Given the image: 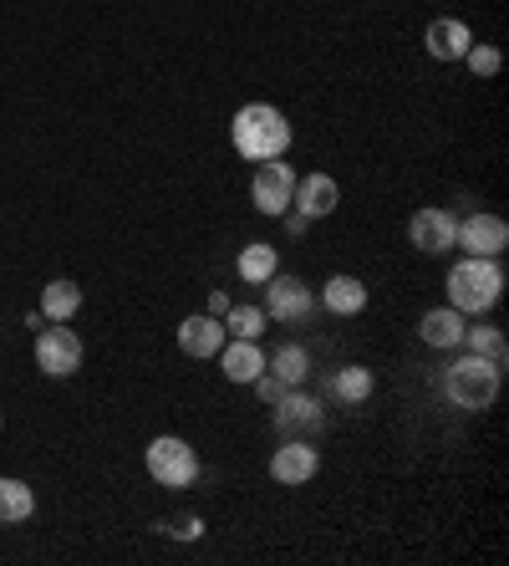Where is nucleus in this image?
I'll return each mask as SVG.
<instances>
[{
	"instance_id": "nucleus-1",
	"label": "nucleus",
	"mask_w": 509,
	"mask_h": 566,
	"mask_svg": "<svg viewBox=\"0 0 509 566\" xmlns=\"http://www.w3.org/2000/svg\"><path fill=\"white\" fill-rule=\"evenodd\" d=\"M230 144L240 158L250 164H271V158H286L290 148V118L275 103H245L230 123Z\"/></svg>"
},
{
	"instance_id": "nucleus-2",
	"label": "nucleus",
	"mask_w": 509,
	"mask_h": 566,
	"mask_svg": "<svg viewBox=\"0 0 509 566\" xmlns=\"http://www.w3.org/2000/svg\"><path fill=\"white\" fill-rule=\"evenodd\" d=\"M499 296H505V271H499V261L464 255V261L448 271V306H454V312L484 316L499 306Z\"/></svg>"
},
{
	"instance_id": "nucleus-3",
	"label": "nucleus",
	"mask_w": 509,
	"mask_h": 566,
	"mask_svg": "<svg viewBox=\"0 0 509 566\" xmlns=\"http://www.w3.org/2000/svg\"><path fill=\"white\" fill-rule=\"evenodd\" d=\"M499 382H505V368H495L489 357H454L444 373V394L454 409L464 413H484V409H495V398H499Z\"/></svg>"
},
{
	"instance_id": "nucleus-4",
	"label": "nucleus",
	"mask_w": 509,
	"mask_h": 566,
	"mask_svg": "<svg viewBox=\"0 0 509 566\" xmlns=\"http://www.w3.org/2000/svg\"><path fill=\"white\" fill-rule=\"evenodd\" d=\"M144 464L163 490H189L199 480V454H194V444H183L179 434H158L153 444L144 449Z\"/></svg>"
},
{
	"instance_id": "nucleus-5",
	"label": "nucleus",
	"mask_w": 509,
	"mask_h": 566,
	"mask_svg": "<svg viewBox=\"0 0 509 566\" xmlns=\"http://www.w3.org/2000/svg\"><path fill=\"white\" fill-rule=\"evenodd\" d=\"M265 316L280 322V327H300V322H311L316 316L311 286H306L300 276H280V271H275V276L265 281Z\"/></svg>"
},
{
	"instance_id": "nucleus-6",
	"label": "nucleus",
	"mask_w": 509,
	"mask_h": 566,
	"mask_svg": "<svg viewBox=\"0 0 509 566\" xmlns=\"http://www.w3.org/2000/svg\"><path fill=\"white\" fill-rule=\"evenodd\" d=\"M454 251H464V255H484V261H499V255L509 251V224H505V214L474 210L469 220H458V230H454Z\"/></svg>"
},
{
	"instance_id": "nucleus-7",
	"label": "nucleus",
	"mask_w": 509,
	"mask_h": 566,
	"mask_svg": "<svg viewBox=\"0 0 509 566\" xmlns=\"http://www.w3.org/2000/svg\"><path fill=\"white\" fill-rule=\"evenodd\" d=\"M36 368L46 378H72L82 368V337L66 322H46L36 332Z\"/></svg>"
},
{
	"instance_id": "nucleus-8",
	"label": "nucleus",
	"mask_w": 509,
	"mask_h": 566,
	"mask_svg": "<svg viewBox=\"0 0 509 566\" xmlns=\"http://www.w3.org/2000/svg\"><path fill=\"white\" fill-rule=\"evenodd\" d=\"M290 195H296V169L271 158V164H255V179H250V199L261 214H290Z\"/></svg>"
},
{
	"instance_id": "nucleus-9",
	"label": "nucleus",
	"mask_w": 509,
	"mask_h": 566,
	"mask_svg": "<svg viewBox=\"0 0 509 566\" xmlns=\"http://www.w3.org/2000/svg\"><path fill=\"white\" fill-rule=\"evenodd\" d=\"M316 470H321V449L306 444V439H296V434H290L286 444L271 454V480H275V485H290V490L311 485Z\"/></svg>"
},
{
	"instance_id": "nucleus-10",
	"label": "nucleus",
	"mask_w": 509,
	"mask_h": 566,
	"mask_svg": "<svg viewBox=\"0 0 509 566\" xmlns=\"http://www.w3.org/2000/svg\"><path fill=\"white\" fill-rule=\"evenodd\" d=\"M454 230L458 220L448 210H438V205H428V210H418L407 220V240H413L418 255H448L454 251Z\"/></svg>"
},
{
	"instance_id": "nucleus-11",
	"label": "nucleus",
	"mask_w": 509,
	"mask_h": 566,
	"mask_svg": "<svg viewBox=\"0 0 509 566\" xmlns=\"http://www.w3.org/2000/svg\"><path fill=\"white\" fill-rule=\"evenodd\" d=\"M337 205H341V185L331 174H306V179H296L290 210H296L300 220H327V214H337Z\"/></svg>"
},
{
	"instance_id": "nucleus-12",
	"label": "nucleus",
	"mask_w": 509,
	"mask_h": 566,
	"mask_svg": "<svg viewBox=\"0 0 509 566\" xmlns=\"http://www.w3.org/2000/svg\"><path fill=\"white\" fill-rule=\"evenodd\" d=\"M214 357H220V373H224V378H230V382H245V388L265 373V347L255 343V337H224V347Z\"/></svg>"
},
{
	"instance_id": "nucleus-13",
	"label": "nucleus",
	"mask_w": 509,
	"mask_h": 566,
	"mask_svg": "<svg viewBox=\"0 0 509 566\" xmlns=\"http://www.w3.org/2000/svg\"><path fill=\"white\" fill-rule=\"evenodd\" d=\"M423 46H428L433 62H464V52L474 46V31L458 21V15H438V21H428V31H423Z\"/></svg>"
},
{
	"instance_id": "nucleus-14",
	"label": "nucleus",
	"mask_w": 509,
	"mask_h": 566,
	"mask_svg": "<svg viewBox=\"0 0 509 566\" xmlns=\"http://www.w3.org/2000/svg\"><path fill=\"white\" fill-rule=\"evenodd\" d=\"M224 322L220 316H210V312H194V316H183L179 322V353L183 357H214L224 347Z\"/></svg>"
},
{
	"instance_id": "nucleus-15",
	"label": "nucleus",
	"mask_w": 509,
	"mask_h": 566,
	"mask_svg": "<svg viewBox=\"0 0 509 566\" xmlns=\"http://www.w3.org/2000/svg\"><path fill=\"white\" fill-rule=\"evenodd\" d=\"M464 312H454V306H433V312H423L418 322V337L423 347H438V353H454L458 343H464Z\"/></svg>"
},
{
	"instance_id": "nucleus-16",
	"label": "nucleus",
	"mask_w": 509,
	"mask_h": 566,
	"mask_svg": "<svg viewBox=\"0 0 509 566\" xmlns=\"http://www.w3.org/2000/svg\"><path fill=\"white\" fill-rule=\"evenodd\" d=\"M275 429H280V434L321 429V409H316V403H311L306 394H300V388H286V394L275 398Z\"/></svg>"
},
{
	"instance_id": "nucleus-17",
	"label": "nucleus",
	"mask_w": 509,
	"mask_h": 566,
	"mask_svg": "<svg viewBox=\"0 0 509 566\" xmlns=\"http://www.w3.org/2000/svg\"><path fill=\"white\" fill-rule=\"evenodd\" d=\"M275 271H280V255H275L271 240H250L245 251L235 255V276L245 281V286H265Z\"/></svg>"
},
{
	"instance_id": "nucleus-18",
	"label": "nucleus",
	"mask_w": 509,
	"mask_h": 566,
	"mask_svg": "<svg viewBox=\"0 0 509 566\" xmlns=\"http://www.w3.org/2000/svg\"><path fill=\"white\" fill-rule=\"evenodd\" d=\"M321 306H327L331 316H362L367 312V286L357 276H331L327 286H321Z\"/></svg>"
},
{
	"instance_id": "nucleus-19",
	"label": "nucleus",
	"mask_w": 509,
	"mask_h": 566,
	"mask_svg": "<svg viewBox=\"0 0 509 566\" xmlns=\"http://www.w3.org/2000/svg\"><path fill=\"white\" fill-rule=\"evenodd\" d=\"M77 312H82V286L77 281L56 276V281L41 286V316H46V322H72Z\"/></svg>"
},
{
	"instance_id": "nucleus-20",
	"label": "nucleus",
	"mask_w": 509,
	"mask_h": 566,
	"mask_svg": "<svg viewBox=\"0 0 509 566\" xmlns=\"http://www.w3.org/2000/svg\"><path fill=\"white\" fill-rule=\"evenodd\" d=\"M265 368L286 382V388H300V382L311 378L316 363H311V353H306L300 343H286V347H275V357H265Z\"/></svg>"
},
{
	"instance_id": "nucleus-21",
	"label": "nucleus",
	"mask_w": 509,
	"mask_h": 566,
	"mask_svg": "<svg viewBox=\"0 0 509 566\" xmlns=\"http://www.w3.org/2000/svg\"><path fill=\"white\" fill-rule=\"evenodd\" d=\"M36 515V490L26 480H11V474H0V521L15 526V521H31Z\"/></svg>"
},
{
	"instance_id": "nucleus-22",
	"label": "nucleus",
	"mask_w": 509,
	"mask_h": 566,
	"mask_svg": "<svg viewBox=\"0 0 509 566\" xmlns=\"http://www.w3.org/2000/svg\"><path fill=\"white\" fill-rule=\"evenodd\" d=\"M458 347H469L474 357H489L495 368H505L509 363V347H505V332L499 327H464V343Z\"/></svg>"
},
{
	"instance_id": "nucleus-23",
	"label": "nucleus",
	"mask_w": 509,
	"mask_h": 566,
	"mask_svg": "<svg viewBox=\"0 0 509 566\" xmlns=\"http://www.w3.org/2000/svg\"><path fill=\"white\" fill-rule=\"evenodd\" d=\"M220 322H224V332H230V337H255V343H261V332L271 327L265 306H235V302H230V312H224Z\"/></svg>"
},
{
	"instance_id": "nucleus-24",
	"label": "nucleus",
	"mask_w": 509,
	"mask_h": 566,
	"mask_svg": "<svg viewBox=\"0 0 509 566\" xmlns=\"http://www.w3.org/2000/svg\"><path fill=\"white\" fill-rule=\"evenodd\" d=\"M337 398L341 403H367L372 398V388H378V378H372V368H362V363H352V368H341L337 373Z\"/></svg>"
},
{
	"instance_id": "nucleus-25",
	"label": "nucleus",
	"mask_w": 509,
	"mask_h": 566,
	"mask_svg": "<svg viewBox=\"0 0 509 566\" xmlns=\"http://www.w3.org/2000/svg\"><path fill=\"white\" fill-rule=\"evenodd\" d=\"M464 62H469V72H474V77H495V72H499V62H505V56H499V46H495V41H474L469 52H464Z\"/></svg>"
},
{
	"instance_id": "nucleus-26",
	"label": "nucleus",
	"mask_w": 509,
	"mask_h": 566,
	"mask_svg": "<svg viewBox=\"0 0 509 566\" xmlns=\"http://www.w3.org/2000/svg\"><path fill=\"white\" fill-rule=\"evenodd\" d=\"M158 526L169 531L173 541H199L204 536V521H199V515H173V521H158Z\"/></svg>"
},
{
	"instance_id": "nucleus-27",
	"label": "nucleus",
	"mask_w": 509,
	"mask_h": 566,
	"mask_svg": "<svg viewBox=\"0 0 509 566\" xmlns=\"http://www.w3.org/2000/svg\"><path fill=\"white\" fill-rule=\"evenodd\" d=\"M250 388H255V394H261V403H275V398L286 394V382L275 378V373H271V368H265V373H261V378L250 382Z\"/></svg>"
},
{
	"instance_id": "nucleus-28",
	"label": "nucleus",
	"mask_w": 509,
	"mask_h": 566,
	"mask_svg": "<svg viewBox=\"0 0 509 566\" xmlns=\"http://www.w3.org/2000/svg\"><path fill=\"white\" fill-rule=\"evenodd\" d=\"M224 312H230V296H224V291H214V296H210V316H224Z\"/></svg>"
},
{
	"instance_id": "nucleus-29",
	"label": "nucleus",
	"mask_w": 509,
	"mask_h": 566,
	"mask_svg": "<svg viewBox=\"0 0 509 566\" xmlns=\"http://www.w3.org/2000/svg\"><path fill=\"white\" fill-rule=\"evenodd\" d=\"M0 429H6V419H0Z\"/></svg>"
}]
</instances>
